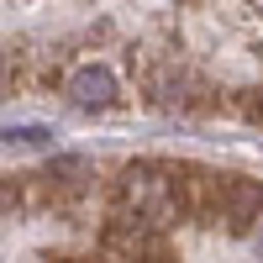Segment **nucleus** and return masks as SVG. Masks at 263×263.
Here are the masks:
<instances>
[{
  "label": "nucleus",
  "mask_w": 263,
  "mask_h": 263,
  "mask_svg": "<svg viewBox=\"0 0 263 263\" xmlns=\"http://www.w3.org/2000/svg\"><path fill=\"white\" fill-rule=\"evenodd\" d=\"M69 95H74V105H84V111H111L116 105V79H111V69H100V63H84V69H74V79H69Z\"/></svg>",
  "instance_id": "1"
},
{
  "label": "nucleus",
  "mask_w": 263,
  "mask_h": 263,
  "mask_svg": "<svg viewBox=\"0 0 263 263\" xmlns=\"http://www.w3.org/2000/svg\"><path fill=\"white\" fill-rule=\"evenodd\" d=\"M37 179V190H48L53 200L58 195H79L84 184H90V163H79V158H58V163H48L42 174H32Z\"/></svg>",
  "instance_id": "2"
},
{
  "label": "nucleus",
  "mask_w": 263,
  "mask_h": 263,
  "mask_svg": "<svg viewBox=\"0 0 263 263\" xmlns=\"http://www.w3.org/2000/svg\"><path fill=\"white\" fill-rule=\"evenodd\" d=\"M42 263H105V258H95V253H58V258H42Z\"/></svg>",
  "instance_id": "4"
},
{
  "label": "nucleus",
  "mask_w": 263,
  "mask_h": 263,
  "mask_svg": "<svg viewBox=\"0 0 263 263\" xmlns=\"http://www.w3.org/2000/svg\"><path fill=\"white\" fill-rule=\"evenodd\" d=\"M253 248H258V258H263V227H258V232H253Z\"/></svg>",
  "instance_id": "5"
},
{
  "label": "nucleus",
  "mask_w": 263,
  "mask_h": 263,
  "mask_svg": "<svg viewBox=\"0 0 263 263\" xmlns=\"http://www.w3.org/2000/svg\"><path fill=\"white\" fill-rule=\"evenodd\" d=\"M126 263H179V253L163 232H142L137 242H126Z\"/></svg>",
  "instance_id": "3"
}]
</instances>
